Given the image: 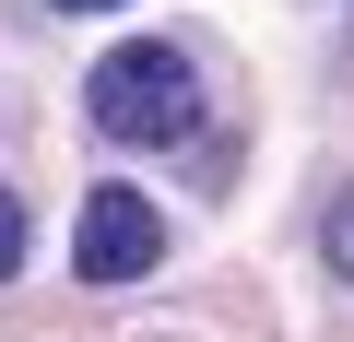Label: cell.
I'll return each instance as SVG.
<instances>
[{"mask_svg":"<svg viewBox=\"0 0 354 342\" xmlns=\"http://www.w3.org/2000/svg\"><path fill=\"white\" fill-rule=\"evenodd\" d=\"M95 130H106V142H189V130H201V71L177 59L165 36L106 48V71H95Z\"/></svg>","mask_w":354,"mask_h":342,"instance_id":"6da1fadb","label":"cell"},{"mask_svg":"<svg viewBox=\"0 0 354 342\" xmlns=\"http://www.w3.org/2000/svg\"><path fill=\"white\" fill-rule=\"evenodd\" d=\"M71 260H83V283H142V272L165 260L153 201H142V189H95V201H83V225H71Z\"/></svg>","mask_w":354,"mask_h":342,"instance_id":"7a4b0ae2","label":"cell"},{"mask_svg":"<svg viewBox=\"0 0 354 342\" xmlns=\"http://www.w3.org/2000/svg\"><path fill=\"white\" fill-rule=\"evenodd\" d=\"M319 260H330V272H342V283H354V189H342V201H330V225H319Z\"/></svg>","mask_w":354,"mask_h":342,"instance_id":"3957f363","label":"cell"},{"mask_svg":"<svg viewBox=\"0 0 354 342\" xmlns=\"http://www.w3.org/2000/svg\"><path fill=\"white\" fill-rule=\"evenodd\" d=\"M12 260H24V201L0 189V272H12Z\"/></svg>","mask_w":354,"mask_h":342,"instance_id":"277c9868","label":"cell"},{"mask_svg":"<svg viewBox=\"0 0 354 342\" xmlns=\"http://www.w3.org/2000/svg\"><path fill=\"white\" fill-rule=\"evenodd\" d=\"M48 12H106V0H48Z\"/></svg>","mask_w":354,"mask_h":342,"instance_id":"5b68a950","label":"cell"}]
</instances>
